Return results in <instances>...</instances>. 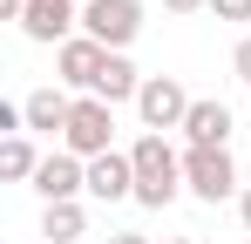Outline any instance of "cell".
Returning <instances> with one entry per match:
<instances>
[{
	"label": "cell",
	"instance_id": "6",
	"mask_svg": "<svg viewBox=\"0 0 251 244\" xmlns=\"http://www.w3.org/2000/svg\"><path fill=\"white\" fill-rule=\"evenodd\" d=\"M102 68H109V48H102V41H88V34H75V41H61V48H54V81H61V88H75V95H95Z\"/></svg>",
	"mask_w": 251,
	"mask_h": 244
},
{
	"label": "cell",
	"instance_id": "13",
	"mask_svg": "<svg viewBox=\"0 0 251 244\" xmlns=\"http://www.w3.org/2000/svg\"><path fill=\"white\" fill-rule=\"evenodd\" d=\"M95 95L116 109V102H136L143 95V75H136V61L129 54H109V68H102V81H95Z\"/></svg>",
	"mask_w": 251,
	"mask_h": 244
},
{
	"label": "cell",
	"instance_id": "21",
	"mask_svg": "<svg viewBox=\"0 0 251 244\" xmlns=\"http://www.w3.org/2000/svg\"><path fill=\"white\" fill-rule=\"evenodd\" d=\"M170 244H197V238H170Z\"/></svg>",
	"mask_w": 251,
	"mask_h": 244
},
{
	"label": "cell",
	"instance_id": "5",
	"mask_svg": "<svg viewBox=\"0 0 251 244\" xmlns=\"http://www.w3.org/2000/svg\"><path fill=\"white\" fill-rule=\"evenodd\" d=\"M190 88L176 75H143V95H136V116H143V129L150 136H170V129H183V116H190Z\"/></svg>",
	"mask_w": 251,
	"mask_h": 244
},
{
	"label": "cell",
	"instance_id": "2",
	"mask_svg": "<svg viewBox=\"0 0 251 244\" xmlns=\"http://www.w3.org/2000/svg\"><path fill=\"white\" fill-rule=\"evenodd\" d=\"M61 149H68V156H82V163L109 156V149H116V109H109L102 95H75V116H68Z\"/></svg>",
	"mask_w": 251,
	"mask_h": 244
},
{
	"label": "cell",
	"instance_id": "7",
	"mask_svg": "<svg viewBox=\"0 0 251 244\" xmlns=\"http://www.w3.org/2000/svg\"><path fill=\"white\" fill-rule=\"evenodd\" d=\"M21 34H27V41H41V48L75 41V34H82V0H27Z\"/></svg>",
	"mask_w": 251,
	"mask_h": 244
},
{
	"label": "cell",
	"instance_id": "11",
	"mask_svg": "<svg viewBox=\"0 0 251 244\" xmlns=\"http://www.w3.org/2000/svg\"><path fill=\"white\" fill-rule=\"evenodd\" d=\"M183 136H190V149H231V109L224 102H190V116H183Z\"/></svg>",
	"mask_w": 251,
	"mask_h": 244
},
{
	"label": "cell",
	"instance_id": "18",
	"mask_svg": "<svg viewBox=\"0 0 251 244\" xmlns=\"http://www.w3.org/2000/svg\"><path fill=\"white\" fill-rule=\"evenodd\" d=\"M27 14V0H0V21H21Z\"/></svg>",
	"mask_w": 251,
	"mask_h": 244
},
{
	"label": "cell",
	"instance_id": "12",
	"mask_svg": "<svg viewBox=\"0 0 251 244\" xmlns=\"http://www.w3.org/2000/svg\"><path fill=\"white\" fill-rule=\"evenodd\" d=\"M41 238H48V244L88 238V203H82V197H75V203H41Z\"/></svg>",
	"mask_w": 251,
	"mask_h": 244
},
{
	"label": "cell",
	"instance_id": "3",
	"mask_svg": "<svg viewBox=\"0 0 251 244\" xmlns=\"http://www.w3.org/2000/svg\"><path fill=\"white\" fill-rule=\"evenodd\" d=\"M183 190H190L197 203L245 197V183H238V156H231V149H183Z\"/></svg>",
	"mask_w": 251,
	"mask_h": 244
},
{
	"label": "cell",
	"instance_id": "22",
	"mask_svg": "<svg viewBox=\"0 0 251 244\" xmlns=\"http://www.w3.org/2000/svg\"><path fill=\"white\" fill-rule=\"evenodd\" d=\"M82 7H88V0H82Z\"/></svg>",
	"mask_w": 251,
	"mask_h": 244
},
{
	"label": "cell",
	"instance_id": "15",
	"mask_svg": "<svg viewBox=\"0 0 251 244\" xmlns=\"http://www.w3.org/2000/svg\"><path fill=\"white\" fill-rule=\"evenodd\" d=\"M231 75H238V81H245V88H251V34L238 41V48H231Z\"/></svg>",
	"mask_w": 251,
	"mask_h": 244
},
{
	"label": "cell",
	"instance_id": "9",
	"mask_svg": "<svg viewBox=\"0 0 251 244\" xmlns=\"http://www.w3.org/2000/svg\"><path fill=\"white\" fill-rule=\"evenodd\" d=\"M88 197H95V203H123V197H136V163H129V149H109V156L88 163Z\"/></svg>",
	"mask_w": 251,
	"mask_h": 244
},
{
	"label": "cell",
	"instance_id": "1",
	"mask_svg": "<svg viewBox=\"0 0 251 244\" xmlns=\"http://www.w3.org/2000/svg\"><path fill=\"white\" fill-rule=\"evenodd\" d=\"M129 163H136V203L143 210H163V203L183 197V156L170 149V136H136L129 143Z\"/></svg>",
	"mask_w": 251,
	"mask_h": 244
},
{
	"label": "cell",
	"instance_id": "20",
	"mask_svg": "<svg viewBox=\"0 0 251 244\" xmlns=\"http://www.w3.org/2000/svg\"><path fill=\"white\" fill-rule=\"evenodd\" d=\"M238 224L251 231V183H245V197H238Z\"/></svg>",
	"mask_w": 251,
	"mask_h": 244
},
{
	"label": "cell",
	"instance_id": "4",
	"mask_svg": "<svg viewBox=\"0 0 251 244\" xmlns=\"http://www.w3.org/2000/svg\"><path fill=\"white\" fill-rule=\"evenodd\" d=\"M82 34L102 41L109 54H129V41L143 34V0H88L82 7Z\"/></svg>",
	"mask_w": 251,
	"mask_h": 244
},
{
	"label": "cell",
	"instance_id": "16",
	"mask_svg": "<svg viewBox=\"0 0 251 244\" xmlns=\"http://www.w3.org/2000/svg\"><path fill=\"white\" fill-rule=\"evenodd\" d=\"M217 21H251V0H210Z\"/></svg>",
	"mask_w": 251,
	"mask_h": 244
},
{
	"label": "cell",
	"instance_id": "8",
	"mask_svg": "<svg viewBox=\"0 0 251 244\" xmlns=\"http://www.w3.org/2000/svg\"><path fill=\"white\" fill-rule=\"evenodd\" d=\"M34 190H41V203H75V197H88V163L68 156V149H48L41 170H34Z\"/></svg>",
	"mask_w": 251,
	"mask_h": 244
},
{
	"label": "cell",
	"instance_id": "17",
	"mask_svg": "<svg viewBox=\"0 0 251 244\" xmlns=\"http://www.w3.org/2000/svg\"><path fill=\"white\" fill-rule=\"evenodd\" d=\"M163 7H170V14H204L210 0H163Z\"/></svg>",
	"mask_w": 251,
	"mask_h": 244
},
{
	"label": "cell",
	"instance_id": "10",
	"mask_svg": "<svg viewBox=\"0 0 251 244\" xmlns=\"http://www.w3.org/2000/svg\"><path fill=\"white\" fill-rule=\"evenodd\" d=\"M21 116H27V129H41V136H68V116H75V95L54 81V88H34L27 102H21Z\"/></svg>",
	"mask_w": 251,
	"mask_h": 244
},
{
	"label": "cell",
	"instance_id": "19",
	"mask_svg": "<svg viewBox=\"0 0 251 244\" xmlns=\"http://www.w3.org/2000/svg\"><path fill=\"white\" fill-rule=\"evenodd\" d=\"M109 244H150L143 231H109Z\"/></svg>",
	"mask_w": 251,
	"mask_h": 244
},
{
	"label": "cell",
	"instance_id": "14",
	"mask_svg": "<svg viewBox=\"0 0 251 244\" xmlns=\"http://www.w3.org/2000/svg\"><path fill=\"white\" fill-rule=\"evenodd\" d=\"M34 170H41V156H34L27 136H7V143H0V176H7V183H34Z\"/></svg>",
	"mask_w": 251,
	"mask_h": 244
}]
</instances>
